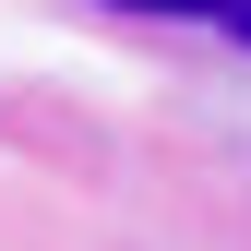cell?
<instances>
[{
	"label": "cell",
	"instance_id": "obj_2",
	"mask_svg": "<svg viewBox=\"0 0 251 251\" xmlns=\"http://www.w3.org/2000/svg\"><path fill=\"white\" fill-rule=\"evenodd\" d=\"M215 24H227V36H239V48H251V0H227V12H215Z\"/></svg>",
	"mask_w": 251,
	"mask_h": 251
},
{
	"label": "cell",
	"instance_id": "obj_1",
	"mask_svg": "<svg viewBox=\"0 0 251 251\" xmlns=\"http://www.w3.org/2000/svg\"><path fill=\"white\" fill-rule=\"evenodd\" d=\"M108 12H203V24H215L227 0H108Z\"/></svg>",
	"mask_w": 251,
	"mask_h": 251
}]
</instances>
